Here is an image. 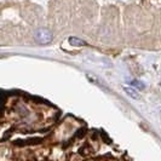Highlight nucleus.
I'll return each instance as SVG.
<instances>
[{"label":"nucleus","mask_w":161,"mask_h":161,"mask_svg":"<svg viewBox=\"0 0 161 161\" xmlns=\"http://www.w3.org/2000/svg\"><path fill=\"white\" fill-rule=\"evenodd\" d=\"M53 39V34L47 28H38L35 32V40L40 45H47Z\"/></svg>","instance_id":"f257e3e1"},{"label":"nucleus","mask_w":161,"mask_h":161,"mask_svg":"<svg viewBox=\"0 0 161 161\" xmlns=\"http://www.w3.org/2000/svg\"><path fill=\"white\" fill-rule=\"evenodd\" d=\"M69 44L74 46V47H81V46H86V41L80 39V38H76V36H70L69 38Z\"/></svg>","instance_id":"f03ea898"},{"label":"nucleus","mask_w":161,"mask_h":161,"mask_svg":"<svg viewBox=\"0 0 161 161\" xmlns=\"http://www.w3.org/2000/svg\"><path fill=\"white\" fill-rule=\"evenodd\" d=\"M125 92H126L131 98L139 99V95H138V92L136 91V89H133L132 86H126V87H125Z\"/></svg>","instance_id":"7ed1b4c3"},{"label":"nucleus","mask_w":161,"mask_h":161,"mask_svg":"<svg viewBox=\"0 0 161 161\" xmlns=\"http://www.w3.org/2000/svg\"><path fill=\"white\" fill-rule=\"evenodd\" d=\"M92 152H93V150L90 148L89 145H84V147L80 149V154L81 155H84V156H89V155L92 154Z\"/></svg>","instance_id":"20e7f679"},{"label":"nucleus","mask_w":161,"mask_h":161,"mask_svg":"<svg viewBox=\"0 0 161 161\" xmlns=\"http://www.w3.org/2000/svg\"><path fill=\"white\" fill-rule=\"evenodd\" d=\"M131 86L133 89H138V90H144V84L141 82L139 80H133L131 81Z\"/></svg>","instance_id":"39448f33"}]
</instances>
